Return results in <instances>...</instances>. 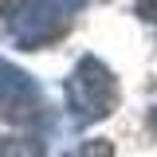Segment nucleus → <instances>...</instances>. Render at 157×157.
Returning a JSON list of instances; mask_svg holds the SVG:
<instances>
[{"label": "nucleus", "mask_w": 157, "mask_h": 157, "mask_svg": "<svg viewBox=\"0 0 157 157\" xmlns=\"http://www.w3.org/2000/svg\"><path fill=\"white\" fill-rule=\"evenodd\" d=\"M86 0H28L16 16H8V39L24 51L51 47L55 39L67 36Z\"/></svg>", "instance_id": "f03ea898"}, {"label": "nucleus", "mask_w": 157, "mask_h": 157, "mask_svg": "<svg viewBox=\"0 0 157 157\" xmlns=\"http://www.w3.org/2000/svg\"><path fill=\"white\" fill-rule=\"evenodd\" d=\"M24 4H28V0H0V16H16Z\"/></svg>", "instance_id": "0eeeda50"}, {"label": "nucleus", "mask_w": 157, "mask_h": 157, "mask_svg": "<svg viewBox=\"0 0 157 157\" xmlns=\"http://www.w3.org/2000/svg\"><path fill=\"white\" fill-rule=\"evenodd\" d=\"M63 94H67V114L75 126H90L102 122L118 110V78L114 71L94 55H82L71 67V75L63 82Z\"/></svg>", "instance_id": "f257e3e1"}, {"label": "nucleus", "mask_w": 157, "mask_h": 157, "mask_svg": "<svg viewBox=\"0 0 157 157\" xmlns=\"http://www.w3.org/2000/svg\"><path fill=\"white\" fill-rule=\"evenodd\" d=\"M134 12L145 24H157V0H134Z\"/></svg>", "instance_id": "423d86ee"}, {"label": "nucleus", "mask_w": 157, "mask_h": 157, "mask_svg": "<svg viewBox=\"0 0 157 157\" xmlns=\"http://www.w3.org/2000/svg\"><path fill=\"white\" fill-rule=\"evenodd\" d=\"M0 157H43L39 137H0Z\"/></svg>", "instance_id": "20e7f679"}, {"label": "nucleus", "mask_w": 157, "mask_h": 157, "mask_svg": "<svg viewBox=\"0 0 157 157\" xmlns=\"http://www.w3.org/2000/svg\"><path fill=\"white\" fill-rule=\"evenodd\" d=\"M63 157H114V145L106 141V137H94V141H82V145H75L71 153Z\"/></svg>", "instance_id": "39448f33"}, {"label": "nucleus", "mask_w": 157, "mask_h": 157, "mask_svg": "<svg viewBox=\"0 0 157 157\" xmlns=\"http://www.w3.org/2000/svg\"><path fill=\"white\" fill-rule=\"evenodd\" d=\"M153 130H157V110H153Z\"/></svg>", "instance_id": "6e6552de"}, {"label": "nucleus", "mask_w": 157, "mask_h": 157, "mask_svg": "<svg viewBox=\"0 0 157 157\" xmlns=\"http://www.w3.org/2000/svg\"><path fill=\"white\" fill-rule=\"evenodd\" d=\"M39 110H43V98H39L36 78L24 67L0 59V118L12 126H32Z\"/></svg>", "instance_id": "7ed1b4c3"}]
</instances>
